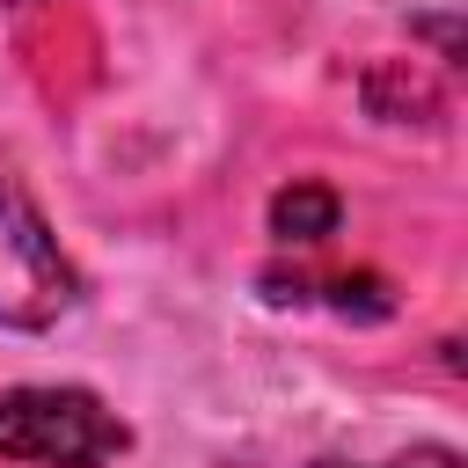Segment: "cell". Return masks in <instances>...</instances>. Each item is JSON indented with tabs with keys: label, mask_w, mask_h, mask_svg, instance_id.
Wrapping results in <instances>:
<instances>
[{
	"label": "cell",
	"mask_w": 468,
	"mask_h": 468,
	"mask_svg": "<svg viewBox=\"0 0 468 468\" xmlns=\"http://www.w3.org/2000/svg\"><path fill=\"white\" fill-rule=\"evenodd\" d=\"M395 468H461V453H453V446H417V453H402Z\"/></svg>",
	"instance_id": "5b68a950"
},
{
	"label": "cell",
	"mask_w": 468,
	"mask_h": 468,
	"mask_svg": "<svg viewBox=\"0 0 468 468\" xmlns=\"http://www.w3.org/2000/svg\"><path fill=\"white\" fill-rule=\"evenodd\" d=\"M366 110L388 117V124H410V110L417 117H439V88L424 73H410V66H373L366 73Z\"/></svg>",
	"instance_id": "277c9868"
},
{
	"label": "cell",
	"mask_w": 468,
	"mask_h": 468,
	"mask_svg": "<svg viewBox=\"0 0 468 468\" xmlns=\"http://www.w3.org/2000/svg\"><path fill=\"white\" fill-rule=\"evenodd\" d=\"M73 300H80V271L0 146V329H29V336L58 329L73 314Z\"/></svg>",
	"instance_id": "6da1fadb"
},
{
	"label": "cell",
	"mask_w": 468,
	"mask_h": 468,
	"mask_svg": "<svg viewBox=\"0 0 468 468\" xmlns=\"http://www.w3.org/2000/svg\"><path fill=\"white\" fill-rule=\"evenodd\" d=\"M314 468H351V461H314Z\"/></svg>",
	"instance_id": "8992f818"
},
{
	"label": "cell",
	"mask_w": 468,
	"mask_h": 468,
	"mask_svg": "<svg viewBox=\"0 0 468 468\" xmlns=\"http://www.w3.org/2000/svg\"><path fill=\"white\" fill-rule=\"evenodd\" d=\"M336 219H344V197H336L329 183H285V190L271 197V234H278V241L314 249V241L336 234Z\"/></svg>",
	"instance_id": "3957f363"
},
{
	"label": "cell",
	"mask_w": 468,
	"mask_h": 468,
	"mask_svg": "<svg viewBox=\"0 0 468 468\" xmlns=\"http://www.w3.org/2000/svg\"><path fill=\"white\" fill-rule=\"evenodd\" d=\"M132 453V424L88 388H7L0 395V461L22 468H110Z\"/></svg>",
	"instance_id": "7a4b0ae2"
},
{
	"label": "cell",
	"mask_w": 468,
	"mask_h": 468,
	"mask_svg": "<svg viewBox=\"0 0 468 468\" xmlns=\"http://www.w3.org/2000/svg\"><path fill=\"white\" fill-rule=\"evenodd\" d=\"M0 7H15V0H0Z\"/></svg>",
	"instance_id": "52a82bcc"
}]
</instances>
